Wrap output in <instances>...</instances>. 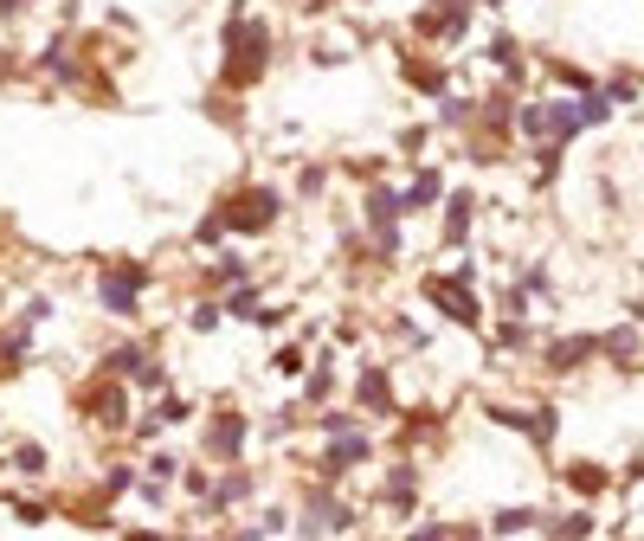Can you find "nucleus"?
Wrapping results in <instances>:
<instances>
[{"label":"nucleus","mask_w":644,"mask_h":541,"mask_svg":"<svg viewBox=\"0 0 644 541\" xmlns=\"http://www.w3.org/2000/svg\"><path fill=\"white\" fill-rule=\"evenodd\" d=\"M226 238H232V232H226V220H220V206H213V213H200V220H193V232H188L193 252H213V258H220V252H232Z\"/></svg>","instance_id":"obj_24"},{"label":"nucleus","mask_w":644,"mask_h":541,"mask_svg":"<svg viewBox=\"0 0 644 541\" xmlns=\"http://www.w3.org/2000/svg\"><path fill=\"white\" fill-rule=\"evenodd\" d=\"M232 541H271V535L258 529V522H239V529H232Z\"/></svg>","instance_id":"obj_53"},{"label":"nucleus","mask_w":644,"mask_h":541,"mask_svg":"<svg viewBox=\"0 0 644 541\" xmlns=\"http://www.w3.org/2000/svg\"><path fill=\"white\" fill-rule=\"evenodd\" d=\"M291 522H297V516H291L284 502H265V509H258V529H265V535H284Z\"/></svg>","instance_id":"obj_43"},{"label":"nucleus","mask_w":644,"mask_h":541,"mask_svg":"<svg viewBox=\"0 0 644 541\" xmlns=\"http://www.w3.org/2000/svg\"><path fill=\"white\" fill-rule=\"evenodd\" d=\"M471 232H477V188H452L445 206H439V245L445 252H471Z\"/></svg>","instance_id":"obj_11"},{"label":"nucleus","mask_w":644,"mask_h":541,"mask_svg":"<svg viewBox=\"0 0 644 541\" xmlns=\"http://www.w3.org/2000/svg\"><path fill=\"white\" fill-rule=\"evenodd\" d=\"M393 342H407V354H419L425 348V329H419L413 316H393Z\"/></svg>","instance_id":"obj_44"},{"label":"nucleus","mask_w":644,"mask_h":541,"mask_svg":"<svg viewBox=\"0 0 644 541\" xmlns=\"http://www.w3.org/2000/svg\"><path fill=\"white\" fill-rule=\"evenodd\" d=\"M419 297L432 304V316H445L452 329H484V297H477V284H457L452 270H432V277L419 284Z\"/></svg>","instance_id":"obj_7"},{"label":"nucleus","mask_w":644,"mask_h":541,"mask_svg":"<svg viewBox=\"0 0 644 541\" xmlns=\"http://www.w3.org/2000/svg\"><path fill=\"white\" fill-rule=\"evenodd\" d=\"M136 484H142V464H129V458H110L104 470H97V497H104V502L136 497Z\"/></svg>","instance_id":"obj_21"},{"label":"nucleus","mask_w":644,"mask_h":541,"mask_svg":"<svg viewBox=\"0 0 644 541\" xmlns=\"http://www.w3.org/2000/svg\"><path fill=\"white\" fill-rule=\"evenodd\" d=\"M516 284L529 290V304H555V270L548 265H522L516 270Z\"/></svg>","instance_id":"obj_31"},{"label":"nucleus","mask_w":644,"mask_h":541,"mask_svg":"<svg viewBox=\"0 0 644 541\" xmlns=\"http://www.w3.org/2000/svg\"><path fill=\"white\" fill-rule=\"evenodd\" d=\"M149 406L161 413V425H188L193 420V400H188V393H175V386H168L161 400H149Z\"/></svg>","instance_id":"obj_33"},{"label":"nucleus","mask_w":644,"mask_h":541,"mask_svg":"<svg viewBox=\"0 0 644 541\" xmlns=\"http://www.w3.org/2000/svg\"><path fill=\"white\" fill-rule=\"evenodd\" d=\"M284 322H291V309H284V304H265V309H258V329H284Z\"/></svg>","instance_id":"obj_49"},{"label":"nucleus","mask_w":644,"mask_h":541,"mask_svg":"<svg viewBox=\"0 0 644 541\" xmlns=\"http://www.w3.org/2000/svg\"><path fill=\"white\" fill-rule=\"evenodd\" d=\"M355 413H348V406H323V413H316V432H323V438H341V432H355Z\"/></svg>","instance_id":"obj_41"},{"label":"nucleus","mask_w":644,"mask_h":541,"mask_svg":"<svg viewBox=\"0 0 644 541\" xmlns=\"http://www.w3.org/2000/svg\"><path fill=\"white\" fill-rule=\"evenodd\" d=\"M490 348H496V354H529V348H535V322H496Z\"/></svg>","instance_id":"obj_28"},{"label":"nucleus","mask_w":644,"mask_h":541,"mask_svg":"<svg viewBox=\"0 0 644 541\" xmlns=\"http://www.w3.org/2000/svg\"><path fill=\"white\" fill-rule=\"evenodd\" d=\"M245 445H252V413L245 406H207L200 413V438H193L200 458L232 470V464H245Z\"/></svg>","instance_id":"obj_3"},{"label":"nucleus","mask_w":644,"mask_h":541,"mask_svg":"<svg viewBox=\"0 0 644 541\" xmlns=\"http://www.w3.org/2000/svg\"><path fill=\"white\" fill-rule=\"evenodd\" d=\"M490 59L503 65V72H516V39H509V33H496V39H490Z\"/></svg>","instance_id":"obj_48"},{"label":"nucleus","mask_w":644,"mask_h":541,"mask_svg":"<svg viewBox=\"0 0 644 541\" xmlns=\"http://www.w3.org/2000/svg\"><path fill=\"white\" fill-rule=\"evenodd\" d=\"M181 470H188V458H181V452H168V445L142 458V477H155V484H181Z\"/></svg>","instance_id":"obj_29"},{"label":"nucleus","mask_w":644,"mask_h":541,"mask_svg":"<svg viewBox=\"0 0 644 541\" xmlns=\"http://www.w3.org/2000/svg\"><path fill=\"white\" fill-rule=\"evenodd\" d=\"M77 420H91L97 432H129L136 425V393L116 381V374H91V381L77 386Z\"/></svg>","instance_id":"obj_4"},{"label":"nucleus","mask_w":644,"mask_h":541,"mask_svg":"<svg viewBox=\"0 0 644 541\" xmlns=\"http://www.w3.org/2000/svg\"><path fill=\"white\" fill-rule=\"evenodd\" d=\"M149 277L155 270L142 258H104L97 277H91V304L116 316V322H136L142 316V297H149Z\"/></svg>","instance_id":"obj_1"},{"label":"nucleus","mask_w":644,"mask_h":541,"mask_svg":"<svg viewBox=\"0 0 644 541\" xmlns=\"http://www.w3.org/2000/svg\"><path fill=\"white\" fill-rule=\"evenodd\" d=\"M20 7H33V0H0V20H13Z\"/></svg>","instance_id":"obj_54"},{"label":"nucleus","mask_w":644,"mask_h":541,"mask_svg":"<svg viewBox=\"0 0 644 541\" xmlns=\"http://www.w3.org/2000/svg\"><path fill=\"white\" fill-rule=\"evenodd\" d=\"M625 477H632V484H644V452H638L632 464H625Z\"/></svg>","instance_id":"obj_55"},{"label":"nucleus","mask_w":644,"mask_h":541,"mask_svg":"<svg viewBox=\"0 0 644 541\" xmlns=\"http://www.w3.org/2000/svg\"><path fill=\"white\" fill-rule=\"evenodd\" d=\"M220 309H226V322H258L265 290H258V284H239V290H226V297H220Z\"/></svg>","instance_id":"obj_25"},{"label":"nucleus","mask_w":644,"mask_h":541,"mask_svg":"<svg viewBox=\"0 0 644 541\" xmlns=\"http://www.w3.org/2000/svg\"><path fill=\"white\" fill-rule=\"evenodd\" d=\"M419 149H425V129H400V155H407V161H419Z\"/></svg>","instance_id":"obj_50"},{"label":"nucleus","mask_w":644,"mask_h":541,"mask_svg":"<svg viewBox=\"0 0 644 541\" xmlns=\"http://www.w3.org/2000/svg\"><path fill=\"white\" fill-rule=\"evenodd\" d=\"M181 497H188V502L213 497V470H207V464H188V470H181Z\"/></svg>","instance_id":"obj_38"},{"label":"nucleus","mask_w":644,"mask_h":541,"mask_svg":"<svg viewBox=\"0 0 644 541\" xmlns=\"http://www.w3.org/2000/svg\"><path fill=\"white\" fill-rule=\"evenodd\" d=\"M555 432H561V406H555V400H535V432H529V445H535V452H548V445H555Z\"/></svg>","instance_id":"obj_30"},{"label":"nucleus","mask_w":644,"mask_h":541,"mask_svg":"<svg viewBox=\"0 0 644 541\" xmlns=\"http://www.w3.org/2000/svg\"><path fill=\"white\" fill-rule=\"evenodd\" d=\"M13 502V522H27V529H39V522H52L59 509H52V497H7Z\"/></svg>","instance_id":"obj_32"},{"label":"nucleus","mask_w":644,"mask_h":541,"mask_svg":"<svg viewBox=\"0 0 644 541\" xmlns=\"http://www.w3.org/2000/svg\"><path fill=\"white\" fill-rule=\"evenodd\" d=\"M329 400H336V348H323V354L309 361V374L297 381V406H304V413H323Z\"/></svg>","instance_id":"obj_15"},{"label":"nucleus","mask_w":644,"mask_h":541,"mask_svg":"<svg viewBox=\"0 0 644 541\" xmlns=\"http://www.w3.org/2000/svg\"><path fill=\"white\" fill-rule=\"evenodd\" d=\"M445 535H452V522H439V516H432V522H413L400 541H445Z\"/></svg>","instance_id":"obj_46"},{"label":"nucleus","mask_w":644,"mask_h":541,"mask_svg":"<svg viewBox=\"0 0 644 541\" xmlns=\"http://www.w3.org/2000/svg\"><path fill=\"white\" fill-rule=\"evenodd\" d=\"M445 541H490V535H484L477 522H452V535H445Z\"/></svg>","instance_id":"obj_51"},{"label":"nucleus","mask_w":644,"mask_h":541,"mask_svg":"<svg viewBox=\"0 0 644 541\" xmlns=\"http://www.w3.org/2000/svg\"><path fill=\"white\" fill-rule=\"evenodd\" d=\"M361 464H374V432H368V425H355V432H341V438H323V458H309V470H316V484L341 490Z\"/></svg>","instance_id":"obj_8"},{"label":"nucleus","mask_w":644,"mask_h":541,"mask_svg":"<svg viewBox=\"0 0 644 541\" xmlns=\"http://www.w3.org/2000/svg\"><path fill=\"white\" fill-rule=\"evenodd\" d=\"M380 509H387L393 522H413L419 516V464H393V470H387V484H380Z\"/></svg>","instance_id":"obj_13"},{"label":"nucleus","mask_w":644,"mask_h":541,"mask_svg":"<svg viewBox=\"0 0 644 541\" xmlns=\"http://www.w3.org/2000/svg\"><path fill=\"white\" fill-rule=\"evenodd\" d=\"M271 65V45H265V26L258 20H245V13H232L226 20V84L232 91H245V84H258Z\"/></svg>","instance_id":"obj_6"},{"label":"nucleus","mask_w":644,"mask_h":541,"mask_svg":"<svg viewBox=\"0 0 644 541\" xmlns=\"http://www.w3.org/2000/svg\"><path fill=\"white\" fill-rule=\"evenodd\" d=\"M136 502H142V509H161V502H168V484L142 477V484H136Z\"/></svg>","instance_id":"obj_47"},{"label":"nucleus","mask_w":644,"mask_h":541,"mask_svg":"<svg viewBox=\"0 0 644 541\" xmlns=\"http://www.w3.org/2000/svg\"><path fill=\"white\" fill-rule=\"evenodd\" d=\"M368 252H374L380 265H393V258L407 252V232H400V226H387V232H368Z\"/></svg>","instance_id":"obj_35"},{"label":"nucleus","mask_w":644,"mask_h":541,"mask_svg":"<svg viewBox=\"0 0 644 541\" xmlns=\"http://www.w3.org/2000/svg\"><path fill=\"white\" fill-rule=\"evenodd\" d=\"M297 425H304V406L291 400V406H277V413H271V420H265V438H271V445H284V438H291Z\"/></svg>","instance_id":"obj_34"},{"label":"nucleus","mask_w":644,"mask_h":541,"mask_svg":"<svg viewBox=\"0 0 644 541\" xmlns=\"http://www.w3.org/2000/svg\"><path fill=\"white\" fill-rule=\"evenodd\" d=\"M400 72L413 77L419 91H439V84H445V77H439V65H419V59H407V65H400Z\"/></svg>","instance_id":"obj_45"},{"label":"nucleus","mask_w":644,"mask_h":541,"mask_svg":"<svg viewBox=\"0 0 644 541\" xmlns=\"http://www.w3.org/2000/svg\"><path fill=\"white\" fill-rule=\"evenodd\" d=\"M573 104H580V123H587V129H593V123H606V116H612V97L600 91V84H593V91H580Z\"/></svg>","instance_id":"obj_37"},{"label":"nucleus","mask_w":644,"mask_h":541,"mask_svg":"<svg viewBox=\"0 0 644 541\" xmlns=\"http://www.w3.org/2000/svg\"><path fill=\"white\" fill-rule=\"evenodd\" d=\"M27 361H33V329H27V322L13 316V322L0 329V374H20Z\"/></svg>","instance_id":"obj_22"},{"label":"nucleus","mask_w":644,"mask_h":541,"mask_svg":"<svg viewBox=\"0 0 644 541\" xmlns=\"http://www.w3.org/2000/svg\"><path fill=\"white\" fill-rule=\"evenodd\" d=\"M561 484H568L580 502H593V497H606V484H612V470L606 464H593V458H573L568 470H561Z\"/></svg>","instance_id":"obj_20"},{"label":"nucleus","mask_w":644,"mask_h":541,"mask_svg":"<svg viewBox=\"0 0 644 541\" xmlns=\"http://www.w3.org/2000/svg\"><path fill=\"white\" fill-rule=\"evenodd\" d=\"M600 91L612 97V110H619V104H638V77H625V72H619V77H606Z\"/></svg>","instance_id":"obj_42"},{"label":"nucleus","mask_w":644,"mask_h":541,"mask_svg":"<svg viewBox=\"0 0 644 541\" xmlns=\"http://www.w3.org/2000/svg\"><path fill=\"white\" fill-rule=\"evenodd\" d=\"M439 123H445V129H471V123H477V104H471V97H445V104H439Z\"/></svg>","instance_id":"obj_40"},{"label":"nucleus","mask_w":644,"mask_h":541,"mask_svg":"<svg viewBox=\"0 0 644 541\" xmlns=\"http://www.w3.org/2000/svg\"><path fill=\"white\" fill-rule=\"evenodd\" d=\"M407 220V200H400V188L393 181H368L361 188V226L368 232H387V226H400Z\"/></svg>","instance_id":"obj_14"},{"label":"nucleus","mask_w":644,"mask_h":541,"mask_svg":"<svg viewBox=\"0 0 644 541\" xmlns=\"http://www.w3.org/2000/svg\"><path fill=\"white\" fill-rule=\"evenodd\" d=\"M593 361H600V336H593V329H568V336H548V342H541V368H548L555 381L593 368Z\"/></svg>","instance_id":"obj_10"},{"label":"nucleus","mask_w":644,"mask_h":541,"mask_svg":"<svg viewBox=\"0 0 644 541\" xmlns=\"http://www.w3.org/2000/svg\"><path fill=\"white\" fill-rule=\"evenodd\" d=\"M600 361H612V368H644V329L638 322L600 329Z\"/></svg>","instance_id":"obj_16"},{"label":"nucleus","mask_w":644,"mask_h":541,"mask_svg":"<svg viewBox=\"0 0 644 541\" xmlns=\"http://www.w3.org/2000/svg\"><path fill=\"white\" fill-rule=\"evenodd\" d=\"M220 220H226L232 238H265V232H277V220H284V193L277 188H232L226 200H220Z\"/></svg>","instance_id":"obj_5"},{"label":"nucleus","mask_w":644,"mask_h":541,"mask_svg":"<svg viewBox=\"0 0 644 541\" xmlns=\"http://www.w3.org/2000/svg\"><path fill=\"white\" fill-rule=\"evenodd\" d=\"M252 497H258V470H252V464H232V470L213 477V497L200 502V509H207V516H239Z\"/></svg>","instance_id":"obj_12"},{"label":"nucleus","mask_w":644,"mask_h":541,"mask_svg":"<svg viewBox=\"0 0 644 541\" xmlns=\"http://www.w3.org/2000/svg\"><path fill=\"white\" fill-rule=\"evenodd\" d=\"M323 188H329V168L323 161H304L297 168V200H323Z\"/></svg>","instance_id":"obj_39"},{"label":"nucleus","mask_w":644,"mask_h":541,"mask_svg":"<svg viewBox=\"0 0 644 541\" xmlns=\"http://www.w3.org/2000/svg\"><path fill=\"white\" fill-rule=\"evenodd\" d=\"M239 284H252V258L245 252H220L207 265V290H239Z\"/></svg>","instance_id":"obj_23"},{"label":"nucleus","mask_w":644,"mask_h":541,"mask_svg":"<svg viewBox=\"0 0 644 541\" xmlns=\"http://www.w3.org/2000/svg\"><path fill=\"white\" fill-rule=\"evenodd\" d=\"M220 322H226V309L213 304V297H200V304L188 309V329H193V336H213V329H220Z\"/></svg>","instance_id":"obj_36"},{"label":"nucleus","mask_w":644,"mask_h":541,"mask_svg":"<svg viewBox=\"0 0 644 541\" xmlns=\"http://www.w3.org/2000/svg\"><path fill=\"white\" fill-rule=\"evenodd\" d=\"M116 541H168L161 529H116Z\"/></svg>","instance_id":"obj_52"},{"label":"nucleus","mask_w":644,"mask_h":541,"mask_svg":"<svg viewBox=\"0 0 644 541\" xmlns=\"http://www.w3.org/2000/svg\"><path fill=\"white\" fill-rule=\"evenodd\" d=\"M593 529H600L593 509H548L541 516V535L548 541H593Z\"/></svg>","instance_id":"obj_19"},{"label":"nucleus","mask_w":644,"mask_h":541,"mask_svg":"<svg viewBox=\"0 0 644 541\" xmlns=\"http://www.w3.org/2000/svg\"><path fill=\"white\" fill-rule=\"evenodd\" d=\"M400 200H407V220H413V213H439V206H445V174H439V168H419L413 181L400 188Z\"/></svg>","instance_id":"obj_18"},{"label":"nucleus","mask_w":644,"mask_h":541,"mask_svg":"<svg viewBox=\"0 0 644 541\" xmlns=\"http://www.w3.org/2000/svg\"><path fill=\"white\" fill-rule=\"evenodd\" d=\"M181 541H207V535H181Z\"/></svg>","instance_id":"obj_56"},{"label":"nucleus","mask_w":644,"mask_h":541,"mask_svg":"<svg viewBox=\"0 0 644 541\" xmlns=\"http://www.w3.org/2000/svg\"><path fill=\"white\" fill-rule=\"evenodd\" d=\"M541 516H548V509H535V502H503V509H490L484 535H490V541H503V535H535V529H541Z\"/></svg>","instance_id":"obj_17"},{"label":"nucleus","mask_w":644,"mask_h":541,"mask_svg":"<svg viewBox=\"0 0 644 541\" xmlns=\"http://www.w3.org/2000/svg\"><path fill=\"white\" fill-rule=\"evenodd\" d=\"M7 464H13V477H27V484H33V477H45V470H52V452H45L39 438H20Z\"/></svg>","instance_id":"obj_26"},{"label":"nucleus","mask_w":644,"mask_h":541,"mask_svg":"<svg viewBox=\"0 0 644 541\" xmlns=\"http://www.w3.org/2000/svg\"><path fill=\"white\" fill-rule=\"evenodd\" d=\"M271 374H284V381H304V374H309V348H304V342H277V348H271Z\"/></svg>","instance_id":"obj_27"},{"label":"nucleus","mask_w":644,"mask_h":541,"mask_svg":"<svg viewBox=\"0 0 644 541\" xmlns=\"http://www.w3.org/2000/svg\"><path fill=\"white\" fill-rule=\"evenodd\" d=\"M361 529V509L341 497V490H329V484H309L304 497H297V522H291V535L297 541H341Z\"/></svg>","instance_id":"obj_2"},{"label":"nucleus","mask_w":644,"mask_h":541,"mask_svg":"<svg viewBox=\"0 0 644 541\" xmlns=\"http://www.w3.org/2000/svg\"><path fill=\"white\" fill-rule=\"evenodd\" d=\"M348 400H355V413H368V420H393V413H400V386H393V374H387L380 361H361V368H355Z\"/></svg>","instance_id":"obj_9"}]
</instances>
